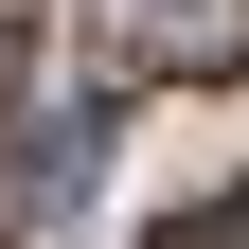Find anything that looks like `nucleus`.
<instances>
[{"mask_svg": "<svg viewBox=\"0 0 249 249\" xmlns=\"http://www.w3.org/2000/svg\"><path fill=\"white\" fill-rule=\"evenodd\" d=\"M160 249H249V178H231V196H213V213H178Z\"/></svg>", "mask_w": 249, "mask_h": 249, "instance_id": "nucleus-3", "label": "nucleus"}, {"mask_svg": "<svg viewBox=\"0 0 249 249\" xmlns=\"http://www.w3.org/2000/svg\"><path fill=\"white\" fill-rule=\"evenodd\" d=\"M18 36H36V0H0V71H18Z\"/></svg>", "mask_w": 249, "mask_h": 249, "instance_id": "nucleus-4", "label": "nucleus"}, {"mask_svg": "<svg viewBox=\"0 0 249 249\" xmlns=\"http://www.w3.org/2000/svg\"><path fill=\"white\" fill-rule=\"evenodd\" d=\"M124 71H249V0H124Z\"/></svg>", "mask_w": 249, "mask_h": 249, "instance_id": "nucleus-1", "label": "nucleus"}, {"mask_svg": "<svg viewBox=\"0 0 249 249\" xmlns=\"http://www.w3.org/2000/svg\"><path fill=\"white\" fill-rule=\"evenodd\" d=\"M89 160H107V107H53L36 142H18V213H71V196H89Z\"/></svg>", "mask_w": 249, "mask_h": 249, "instance_id": "nucleus-2", "label": "nucleus"}]
</instances>
